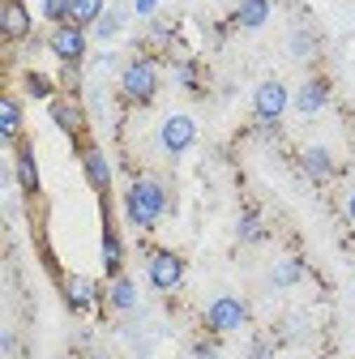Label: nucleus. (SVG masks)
<instances>
[{
  "mask_svg": "<svg viewBox=\"0 0 355 359\" xmlns=\"http://www.w3.org/2000/svg\"><path fill=\"white\" fill-rule=\"evenodd\" d=\"M167 210H171V193H167V184L159 175H138L124 189V218H128V227L154 231L159 222L167 218Z\"/></svg>",
  "mask_w": 355,
  "mask_h": 359,
  "instance_id": "obj_1",
  "label": "nucleus"
},
{
  "mask_svg": "<svg viewBox=\"0 0 355 359\" xmlns=\"http://www.w3.org/2000/svg\"><path fill=\"white\" fill-rule=\"evenodd\" d=\"M159 95V60L154 56H133L120 69V99L133 107H150Z\"/></svg>",
  "mask_w": 355,
  "mask_h": 359,
  "instance_id": "obj_2",
  "label": "nucleus"
},
{
  "mask_svg": "<svg viewBox=\"0 0 355 359\" xmlns=\"http://www.w3.org/2000/svg\"><path fill=\"white\" fill-rule=\"evenodd\" d=\"M248 325V299H240V295H214L210 304H206V330L210 334H240Z\"/></svg>",
  "mask_w": 355,
  "mask_h": 359,
  "instance_id": "obj_3",
  "label": "nucleus"
},
{
  "mask_svg": "<svg viewBox=\"0 0 355 359\" xmlns=\"http://www.w3.org/2000/svg\"><path fill=\"white\" fill-rule=\"evenodd\" d=\"M146 283L154 291H180L185 287V257L171 248H150L146 252Z\"/></svg>",
  "mask_w": 355,
  "mask_h": 359,
  "instance_id": "obj_4",
  "label": "nucleus"
},
{
  "mask_svg": "<svg viewBox=\"0 0 355 359\" xmlns=\"http://www.w3.org/2000/svg\"><path fill=\"white\" fill-rule=\"evenodd\" d=\"M287 107H291V90L279 81V77H270V81H261L257 90H253V116H257V124H265V128H274L283 116H287Z\"/></svg>",
  "mask_w": 355,
  "mask_h": 359,
  "instance_id": "obj_5",
  "label": "nucleus"
},
{
  "mask_svg": "<svg viewBox=\"0 0 355 359\" xmlns=\"http://www.w3.org/2000/svg\"><path fill=\"white\" fill-rule=\"evenodd\" d=\"M48 52H52L60 65H81L86 52H91V34H86L81 26H73V22L52 26V30H48Z\"/></svg>",
  "mask_w": 355,
  "mask_h": 359,
  "instance_id": "obj_6",
  "label": "nucleus"
},
{
  "mask_svg": "<svg viewBox=\"0 0 355 359\" xmlns=\"http://www.w3.org/2000/svg\"><path fill=\"white\" fill-rule=\"evenodd\" d=\"M159 146H163V154H171V158L189 154V150L197 146V120L185 116V111L167 116V120L159 124Z\"/></svg>",
  "mask_w": 355,
  "mask_h": 359,
  "instance_id": "obj_7",
  "label": "nucleus"
},
{
  "mask_svg": "<svg viewBox=\"0 0 355 359\" xmlns=\"http://www.w3.org/2000/svg\"><path fill=\"white\" fill-rule=\"evenodd\" d=\"M48 116H52V124L65 133L69 142L86 146V111H81V103H77L73 95H56V99L48 103Z\"/></svg>",
  "mask_w": 355,
  "mask_h": 359,
  "instance_id": "obj_8",
  "label": "nucleus"
},
{
  "mask_svg": "<svg viewBox=\"0 0 355 359\" xmlns=\"http://www.w3.org/2000/svg\"><path fill=\"white\" fill-rule=\"evenodd\" d=\"M77 154H81V175H86V184H91L99 197H107V193H112V158L103 154V146H91V142H86Z\"/></svg>",
  "mask_w": 355,
  "mask_h": 359,
  "instance_id": "obj_9",
  "label": "nucleus"
},
{
  "mask_svg": "<svg viewBox=\"0 0 355 359\" xmlns=\"http://www.w3.org/2000/svg\"><path fill=\"white\" fill-rule=\"evenodd\" d=\"M291 107H295L300 116H317V111H326V107H330V77H321V73L304 77V86L291 95Z\"/></svg>",
  "mask_w": 355,
  "mask_h": 359,
  "instance_id": "obj_10",
  "label": "nucleus"
},
{
  "mask_svg": "<svg viewBox=\"0 0 355 359\" xmlns=\"http://www.w3.org/2000/svg\"><path fill=\"white\" fill-rule=\"evenodd\" d=\"M0 142L9 150L18 142H26V111H22V95H13V90L0 99Z\"/></svg>",
  "mask_w": 355,
  "mask_h": 359,
  "instance_id": "obj_11",
  "label": "nucleus"
},
{
  "mask_svg": "<svg viewBox=\"0 0 355 359\" xmlns=\"http://www.w3.org/2000/svg\"><path fill=\"white\" fill-rule=\"evenodd\" d=\"M99 299H103V291H99L95 278H81V274H69L65 278V304H69V312L86 317V312L99 308Z\"/></svg>",
  "mask_w": 355,
  "mask_h": 359,
  "instance_id": "obj_12",
  "label": "nucleus"
},
{
  "mask_svg": "<svg viewBox=\"0 0 355 359\" xmlns=\"http://www.w3.org/2000/svg\"><path fill=\"white\" fill-rule=\"evenodd\" d=\"M13 180H18V189L26 197H39L43 180H39V158H34V146L30 142H18L13 146Z\"/></svg>",
  "mask_w": 355,
  "mask_h": 359,
  "instance_id": "obj_13",
  "label": "nucleus"
},
{
  "mask_svg": "<svg viewBox=\"0 0 355 359\" xmlns=\"http://www.w3.org/2000/svg\"><path fill=\"white\" fill-rule=\"evenodd\" d=\"M0 30L9 43H26L34 39V13L26 9V0H5V13H0Z\"/></svg>",
  "mask_w": 355,
  "mask_h": 359,
  "instance_id": "obj_14",
  "label": "nucleus"
},
{
  "mask_svg": "<svg viewBox=\"0 0 355 359\" xmlns=\"http://www.w3.org/2000/svg\"><path fill=\"white\" fill-rule=\"evenodd\" d=\"M300 171L313 180V184H326V180H334L338 163H334V154L326 146H308V150H300Z\"/></svg>",
  "mask_w": 355,
  "mask_h": 359,
  "instance_id": "obj_15",
  "label": "nucleus"
},
{
  "mask_svg": "<svg viewBox=\"0 0 355 359\" xmlns=\"http://www.w3.org/2000/svg\"><path fill=\"white\" fill-rule=\"evenodd\" d=\"M103 269H107V278L124 274V244H120V231L112 222H103Z\"/></svg>",
  "mask_w": 355,
  "mask_h": 359,
  "instance_id": "obj_16",
  "label": "nucleus"
},
{
  "mask_svg": "<svg viewBox=\"0 0 355 359\" xmlns=\"http://www.w3.org/2000/svg\"><path fill=\"white\" fill-rule=\"evenodd\" d=\"M232 22H236L240 30H261L265 22H270V0H240Z\"/></svg>",
  "mask_w": 355,
  "mask_h": 359,
  "instance_id": "obj_17",
  "label": "nucleus"
},
{
  "mask_svg": "<svg viewBox=\"0 0 355 359\" xmlns=\"http://www.w3.org/2000/svg\"><path fill=\"white\" fill-rule=\"evenodd\" d=\"M287 48H291V56L295 60H317V52H321V39H317V30L313 26H295L291 30V39H287Z\"/></svg>",
  "mask_w": 355,
  "mask_h": 359,
  "instance_id": "obj_18",
  "label": "nucleus"
},
{
  "mask_svg": "<svg viewBox=\"0 0 355 359\" xmlns=\"http://www.w3.org/2000/svg\"><path fill=\"white\" fill-rule=\"evenodd\" d=\"M107 304H112V312H133V308H138V287H133L128 274L107 283Z\"/></svg>",
  "mask_w": 355,
  "mask_h": 359,
  "instance_id": "obj_19",
  "label": "nucleus"
},
{
  "mask_svg": "<svg viewBox=\"0 0 355 359\" xmlns=\"http://www.w3.org/2000/svg\"><path fill=\"white\" fill-rule=\"evenodd\" d=\"M103 13H107V0H73L69 22H73V26H81V30H91Z\"/></svg>",
  "mask_w": 355,
  "mask_h": 359,
  "instance_id": "obj_20",
  "label": "nucleus"
},
{
  "mask_svg": "<svg viewBox=\"0 0 355 359\" xmlns=\"http://www.w3.org/2000/svg\"><path fill=\"white\" fill-rule=\"evenodd\" d=\"M22 90H26L30 99H48V103L56 99V81H52V77H43V73H34V69L22 73Z\"/></svg>",
  "mask_w": 355,
  "mask_h": 359,
  "instance_id": "obj_21",
  "label": "nucleus"
},
{
  "mask_svg": "<svg viewBox=\"0 0 355 359\" xmlns=\"http://www.w3.org/2000/svg\"><path fill=\"white\" fill-rule=\"evenodd\" d=\"M236 240H240V244H261V240H265V227H261V214H257V210H244V214H240Z\"/></svg>",
  "mask_w": 355,
  "mask_h": 359,
  "instance_id": "obj_22",
  "label": "nucleus"
},
{
  "mask_svg": "<svg viewBox=\"0 0 355 359\" xmlns=\"http://www.w3.org/2000/svg\"><path fill=\"white\" fill-rule=\"evenodd\" d=\"M300 278H304V261H300V257H283V261L274 265V274H270L274 287H295Z\"/></svg>",
  "mask_w": 355,
  "mask_h": 359,
  "instance_id": "obj_23",
  "label": "nucleus"
},
{
  "mask_svg": "<svg viewBox=\"0 0 355 359\" xmlns=\"http://www.w3.org/2000/svg\"><path fill=\"white\" fill-rule=\"evenodd\" d=\"M120 26H124V13H120V9H107V13L95 22V34H99L103 43H112V39L120 34Z\"/></svg>",
  "mask_w": 355,
  "mask_h": 359,
  "instance_id": "obj_24",
  "label": "nucleus"
},
{
  "mask_svg": "<svg viewBox=\"0 0 355 359\" xmlns=\"http://www.w3.org/2000/svg\"><path fill=\"white\" fill-rule=\"evenodd\" d=\"M69 9H73V0H43V22L65 26L69 22Z\"/></svg>",
  "mask_w": 355,
  "mask_h": 359,
  "instance_id": "obj_25",
  "label": "nucleus"
},
{
  "mask_svg": "<svg viewBox=\"0 0 355 359\" xmlns=\"http://www.w3.org/2000/svg\"><path fill=\"white\" fill-rule=\"evenodd\" d=\"M60 90L77 99V90H81V65H65L60 69Z\"/></svg>",
  "mask_w": 355,
  "mask_h": 359,
  "instance_id": "obj_26",
  "label": "nucleus"
},
{
  "mask_svg": "<svg viewBox=\"0 0 355 359\" xmlns=\"http://www.w3.org/2000/svg\"><path fill=\"white\" fill-rule=\"evenodd\" d=\"M175 77H180V86H185V90H197V81H201V73H197V65H193V60L175 65Z\"/></svg>",
  "mask_w": 355,
  "mask_h": 359,
  "instance_id": "obj_27",
  "label": "nucleus"
},
{
  "mask_svg": "<svg viewBox=\"0 0 355 359\" xmlns=\"http://www.w3.org/2000/svg\"><path fill=\"white\" fill-rule=\"evenodd\" d=\"M193 359H218V346H214L210 338H201V342L193 346Z\"/></svg>",
  "mask_w": 355,
  "mask_h": 359,
  "instance_id": "obj_28",
  "label": "nucleus"
},
{
  "mask_svg": "<svg viewBox=\"0 0 355 359\" xmlns=\"http://www.w3.org/2000/svg\"><path fill=\"white\" fill-rule=\"evenodd\" d=\"M342 218L355 227V189H347V197H342Z\"/></svg>",
  "mask_w": 355,
  "mask_h": 359,
  "instance_id": "obj_29",
  "label": "nucleus"
},
{
  "mask_svg": "<svg viewBox=\"0 0 355 359\" xmlns=\"http://www.w3.org/2000/svg\"><path fill=\"white\" fill-rule=\"evenodd\" d=\"M133 9H138V18H150L159 9V0H133Z\"/></svg>",
  "mask_w": 355,
  "mask_h": 359,
  "instance_id": "obj_30",
  "label": "nucleus"
},
{
  "mask_svg": "<svg viewBox=\"0 0 355 359\" xmlns=\"http://www.w3.org/2000/svg\"><path fill=\"white\" fill-rule=\"evenodd\" d=\"M248 359H270V342H253V355Z\"/></svg>",
  "mask_w": 355,
  "mask_h": 359,
  "instance_id": "obj_31",
  "label": "nucleus"
}]
</instances>
